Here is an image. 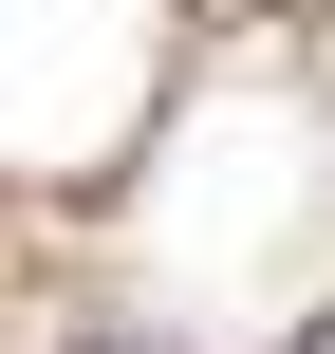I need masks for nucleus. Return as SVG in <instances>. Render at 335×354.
Instances as JSON below:
<instances>
[{
    "mask_svg": "<svg viewBox=\"0 0 335 354\" xmlns=\"http://www.w3.org/2000/svg\"><path fill=\"white\" fill-rule=\"evenodd\" d=\"M298 354H335V317H317V336H298Z\"/></svg>",
    "mask_w": 335,
    "mask_h": 354,
    "instance_id": "nucleus-1",
    "label": "nucleus"
}]
</instances>
